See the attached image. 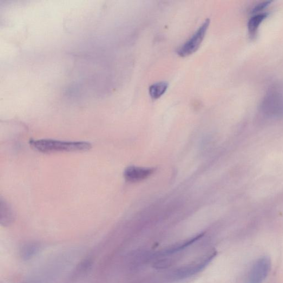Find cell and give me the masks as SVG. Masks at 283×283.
I'll return each instance as SVG.
<instances>
[{
  "instance_id": "1",
  "label": "cell",
  "mask_w": 283,
  "mask_h": 283,
  "mask_svg": "<svg viewBox=\"0 0 283 283\" xmlns=\"http://www.w3.org/2000/svg\"><path fill=\"white\" fill-rule=\"evenodd\" d=\"M30 145L39 152L53 153L57 152H83L92 147L86 142H66L55 140H31Z\"/></svg>"
},
{
  "instance_id": "2",
  "label": "cell",
  "mask_w": 283,
  "mask_h": 283,
  "mask_svg": "<svg viewBox=\"0 0 283 283\" xmlns=\"http://www.w3.org/2000/svg\"><path fill=\"white\" fill-rule=\"evenodd\" d=\"M210 23L209 19H207L200 26L195 34L177 51V54L182 57H186L192 55L200 47Z\"/></svg>"
},
{
  "instance_id": "3",
  "label": "cell",
  "mask_w": 283,
  "mask_h": 283,
  "mask_svg": "<svg viewBox=\"0 0 283 283\" xmlns=\"http://www.w3.org/2000/svg\"><path fill=\"white\" fill-rule=\"evenodd\" d=\"M216 255V252L210 254L207 258L199 263L183 267L173 272L171 277L174 280H181L190 277L201 272L212 261Z\"/></svg>"
},
{
  "instance_id": "4",
  "label": "cell",
  "mask_w": 283,
  "mask_h": 283,
  "mask_svg": "<svg viewBox=\"0 0 283 283\" xmlns=\"http://www.w3.org/2000/svg\"><path fill=\"white\" fill-rule=\"evenodd\" d=\"M271 268V261L265 256L256 261L250 271L247 283H262L265 281Z\"/></svg>"
},
{
  "instance_id": "5",
  "label": "cell",
  "mask_w": 283,
  "mask_h": 283,
  "mask_svg": "<svg viewBox=\"0 0 283 283\" xmlns=\"http://www.w3.org/2000/svg\"><path fill=\"white\" fill-rule=\"evenodd\" d=\"M154 172L153 169L131 166L124 170V176L126 181L136 182L147 178Z\"/></svg>"
},
{
  "instance_id": "6",
  "label": "cell",
  "mask_w": 283,
  "mask_h": 283,
  "mask_svg": "<svg viewBox=\"0 0 283 283\" xmlns=\"http://www.w3.org/2000/svg\"><path fill=\"white\" fill-rule=\"evenodd\" d=\"M268 16L267 12H258L249 19L248 22V30L250 35L253 36L256 34L261 24Z\"/></svg>"
},
{
  "instance_id": "7",
  "label": "cell",
  "mask_w": 283,
  "mask_h": 283,
  "mask_svg": "<svg viewBox=\"0 0 283 283\" xmlns=\"http://www.w3.org/2000/svg\"><path fill=\"white\" fill-rule=\"evenodd\" d=\"M203 235V234H200L192 239H190L188 241L179 243V244H177L173 246H171L170 248L164 250V251L160 252L159 255L162 256L168 255L181 251L182 250L186 248L191 245H192L193 243L195 242L196 241L199 240L200 238H202Z\"/></svg>"
},
{
  "instance_id": "8",
  "label": "cell",
  "mask_w": 283,
  "mask_h": 283,
  "mask_svg": "<svg viewBox=\"0 0 283 283\" xmlns=\"http://www.w3.org/2000/svg\"><path fill=\"white\" fill-rule=\"evenodd\" d=\"M14 215L7 202L1 200V223L8 226L14 221Z\"/></svg>"
},
{
  "instance_id": "9",
  "label": "cell",
  "mask_w": 283,
  "mask_h": 283,
  "mask_svg": "<svg viewBox=\"0 0 283 283\" xmlns=\"http://www.w3.org/2000/svg\"><path fill=\"white\" fill-rule=\"evenodd\" d=\"M168 88V83L161 82L151 85L149 88V93L153 99H158L166 93Z\"/></svg>"
},
{
  "instance_id": "10",
  "label": "cell",
  "mask_w": 283,
  "mask_h": 283,
  "mask_svg": "<svg viewBox=\"0 0 283 283\" xmlns=\"http://www.w3.org/2000/svg\"><path fill=\"white\" fill-rule=\"evenodd\" d=\"M41 246L36 243H30L23 246L21 249V258L24 260H29L35 256L40 249Z\"/></svg>"
}]
</instances>
